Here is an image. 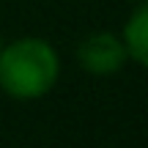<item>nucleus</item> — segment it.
Segmentation results:
<instances>
[{"label": "nucleus", "mask_w": 148, "mask_h": 148, "mask_svg": "<svg viewBox=\"0 0 148 148\" xmlns=\"http://www.w3.org/2000/svg\"><path fill=\"white\" fill-rule=\"evenodd\" d=\"M121 41L126 47L129 60L148 69V0H140L129 14L126 25L121 30Z\"/></svg>", "instance_id": "nucleus-3"}, {"label": "nucleus", "mask_w": 148, "mask_h": 148, "mask_svg": "<svg viewBox=\"0 0 148 148\" xmlns=\"http://www.w3.org/2000/svg\"><path fill=\"white\" fill-rule=\"evenodd\" d=\"M0 49H3V36H0Z\"/></svg>", "instance_id": "nucleus-4"}, {"label": "nucleus", "mask_w": 148, "mask_h": 148, "mask_svg": "<svg viewBox=\"0 0 148 148\" xmlns=\"http://www.w3.org/2000/svg\"><path fill=\"white\" fill-rule=\"evenodd\" d=\"M60 77V55L47 38L22 36L0 49V90L14 101L44 99Z\"/></svg>", "instance_id": "nucleus-1"}, {"label": "nucleus", "mask_w": 148, "mask_h": 148, "mask_svg": "<svg viewBox=\"0 0 148 148\" xmlns=\"http://www.w3.org/2000/svg\"><path fill=\"white\" fill-rule=\"evenodd\" d=\"M77 60L93 77H112L129 63V55L118 33L96 30L77 44Z\"/></svg>", "instance_id": "nucleus-2"}]
</instances>
